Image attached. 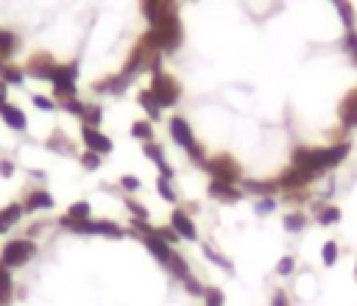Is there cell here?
Masks as SVG:
<instances>
[{
  "label": "cell",
  "instance_id": "cell-22",
  "mask_svg": "<svg viewBox=\"0 0 357 306\" xmlns=\"http://www.w3.org/2000/svg\"><path fill=\"white\" fill-rule=\"evenodd\" d=\"M0 306H6V303H3V300H0Z\"/></svg>",
  "mask_w": 357,
  "mask_h": 306
},
{
  "label": "cell",
  "instance_id": "cell-19",
  "mask_svg": "<svg viewBox=\"0 0 357 306\" xmlns=\"http://www.w3.org/2000/svg\"><path fill=\"white\" fill-rule=\"evenodd\" d=\"M6 281H11V270H8L6 261L0 259V284H6Z\"/></svg>",
  "mask_w": 357,
  "mask_h": 306
},
{
  "label": "cell",
  "instance_id": "cell-20",
  "mask_svg": "<svg viewBox=\"0 0 357 306\" xmlns=\"http://www.w3.org/2000/svg\"><path fill=\"white\" fill-rule=\"evenodd\" d=\"M6 95H8V83H6V81H0V106L6 103Z\"/></svg>",
  "mask_w": 357,
  "mask_h": 306
},
{
  "label": "cell",
  "instance_id": "cell-10",
  "mask_svg": "<svg viewBox=\"0 0 357 306\" xmlns=\"http://www.w3.org/2000/svg\"><path fill=\"white\" fill-rule=\"evenodd\" d=\"M173 225H176V231H181L184 236H192L195 234V225H192V220L178 209V211H173Z\"/></svg>",
  "mask_w": 357,
  "mask_h": 306
},
{
  "label": "cell",
  "instance_id": "cell-8",
  "mask_svg": "<svg viewBox=\"0 0 357 306\" xmlns=\"http://www.w3.org/2000/svg\"><path fill=\"white\" fill-rule=\"evenodd\" d=\"M50 206H53V198H50V192H45V189H33V192L25 198V203H22V209H25V211L50 209Z\"/></svg>",
  "mask_w": 357,
  "mask_h": 306
},
{
  "label": "cell",
  "instance_id": "cell-9",
  "mask_svg": "<svg viewBox=\"0 0 357 306\" xmlns=\"http://www.w3.org/2000/svg\"><path fill=\"white\" fill-rule=\"evenodd\" d=\"M340 117H343V122H346L349 128L357 125V92H351V95L340 103Z\"/></svg>",
  "mask_w": 357,
  "mask_h": 306
},
{
  "label": "cell",
  "instance_id": "cell-15",
  "mask_svg": "<svg viewBox=\"0 0 357 306\" xmlns=\"http://www.w3.org/2000/svg\"><path fill=\"white\" fill-rule=\"evenodd\" d=\"M33 106L42 108V111H50V108H56V100H50L45 95H33Z\"/></svg>",
  "mask_w": 357,
  "mask_h": 306
},
{
  "label": "cell",
  "instance_id": "cell-14",
  "mask_svg": "<svg viewBox=\"0 0 357 306\" xmlns=\"http://www.w3.org/2000/svg\"><path fill=\"white\" fill-rule=\"evenodd\" d=\"M47 147H50V150H59V153H70V150H73V145L64 139V134H53V136L47 139Z\"/></svg>",
  "mask_w": 357,
  "mask_h": 306
},
{
  "label": "cell",
  "instance_id": "cell-7",
  "mask_svg": "<svg viewBox=\"0 0 357 306\" xmlns=\"http://www.w3.org/2000/svg\"><path fill=\"white\" fill-rule=\"evenodd\" d=\"M17 47H20V36H17L11 28H3V25H0V58H3V61L11 58V56L17 53Z\"/></svg>",
  "mask_w": 357,
  "mask_h": 306
},
{
  "label": "cell",
  "instance_id": "cell-16",
  "mask_svg": "<svg viewBox=\"0 0 357 306\" xmlns=\"http://www.w3.org/2000/svg\"><path fill=\"white\" fill-rule=\"evenodd\" d=\"M81 164H84L86 170H95V167L100 164V156H98V153H92V150H86V153L81 156Z\"/></svg>",
  "mask_w": 357,
  "mask_h": 306
},
{
  "label": "cell",
  "instance_id": "cell-21",
  "mask_svg": "<svg viewBox=\"0 0 357 306\" xmlns=\"http://www.w3.org/2000/svg\"><path fill=\"white\" fill-rule=\"evenodd\" d=\"M3 64H6V61H3V58H0V67H3Z\"/></svg>",
  "mask_w": 357,
  "mask_h": 306
},
{
  "label": "cell",
  "instance_id": "cell-5",
  "mask_svg": "<svg viewBox=\"0 0 357 306\" xmlns=\"http://www.w3.org/2000/svg\"><path fill=\"white\" fill-rule=\"evenodd\" d=\"M0 117H3V122H6L8 128H14V131H25V125H28V120H25L22 108L8 106V103H3V106H0Z\"/></svg>",
  "mask_w": 357,
  "mask_h": 306
},
{
  "label": "cell",
  "instance_id": "cell-2",
  "mask_svg": "<svg viewBox=\"0 0 357 306\" xmlns=\"http://www.w3.org/2000/svg\"><path fill=\"white\" fill-rule=\"evenodd\" d=\"M176 95H178L176 81H173L170 75H165V72H156V75H153V86H151L153 103H156L159 108H165V106H170V103L176 100Z\"/></svg>",
  "mask_w": 357,
  "mask_h": 306
},
{
  "label": "cell",
  "instance_id": "cell-6",
  "mask_svg": "<svg viewBox=\"0 0 357 306\" xmlns=\"http://www.w3.org/2000/svg\"><path fill=\"white\" fill-rule=\"evenodd\" d=\"M22 203H11V206H3L0 209V234H6L8 228H14L17 223H20V217H22Z\"/></svg>",
  "mask_w": 357,
  "mask_h": 306
},
{
  "label": "cell",
  "instance_id": "cell-4",
  "mask_svg": "<svg viewBox=\"0 0 357 306\" xmlns=\"http://www.w3.org/2000/svg\"><path fill=\"white\" fill-rule=\"evenodd\" d=\"M53 56L50 53H33L25 64V72L33 75V78H50V70H53Z\"/></svg>",
  "mask_w": 357,
  "mask_h": 306
},
{
  "label": "cell",
  "instance_id": "cell-13",
  "mask_svg": "<svg viewBox=\"0 0 357 306\" xmlns=\"http://www.w3.org/2000/svg\"><path fill=\"white\" fill-rule=\"evenodd\" d=\"M131 134H134L137 139H142V142H151V136H153L151 122H145V120H137V122L131 125Z\"/></svg>",
  "mask_w": 357,
  "mask_h": 306
},
{
  "label": "cell",
  "instance_id": "cell-17",
  "mask_svg": "<svg viewBox=\"0 0 357 306\" xmlns=\"http://www.w3.org/2000/svg\"><path fill=\"white\" fill-rule=\"evenodd\" d=\"M0 175L3 178H11L14 175V164L11 161H0Z\"/></svg>",
  "mask_w": 357,
  "mask_h": 306
},
{
  "label": "cell",
  "instance_id": "cell-3",
  "mask_svg": "<svg viewBox=\"0 0 357 306\" xmlns=\"http://www.w3.org/2000/svg\"><path fill=\"white\" fill-rule=\"evenodd\" d=\"M81 136H84L86 150H92V153H98V156H103V153H109V150H112V139H109L103 131L92 128V125H84Z\"/></svg>",
  "mask_w": 357,
  "mask_h": 306
},
{
  "label": "cell",
  "instance_id": "cell-18",
  "mask_svg": "<svg viewBox=\"0 0 357 306\" xmlns=\"http://www.w3.org/2000/svg\"><path fill=\"white\" fill-rule=\"evenodd\" d=\"M287 270H293V259H290V256H284V259L279 261V273L287 275Z\"/></svg>",
  "mask_w": 357,
  "mask_h": 306
},
{
  "label": "cell",
  "instance_id": "cell-12",
  "mask_svg": "<svg viewBox=\"0 0 357 306\" xmlns=\"http://www.w3.org/2000/svg\"><path fill=\"white\" fill-rule=\"evenodd\" d=\"M64 111H70V114H75V117H81L84 120V111H86V103H81L78 97H67V100H61L59 103Z\"/></svg>",
  "mask_w": 357,
  "mask_h": 306
},
{
  "label": "cell",
  "instance_id": "cell-11",
  "mask_svg": "<svg viewBox=\"0 0 357 306\" xmlns=\"http://www.w3.org/2000/svg\"><path fill=\"white\" fill-rule=\"evenodd\" d=\"M0 81H6V83H22V70L14 67V64H3L0 67Z\"/></svg>",
  "mask_w": 357,
  "mask_h": 306
},
{
  "label": "cell",
  "instance_id": "cell-1",
  "mask_svg": "<svg viewBox=\"0 0 357 306\" xmlns=\"http://www.w3.org/2000/svg\"><path fill=\"white\" fill-rule=\"evenodd\" d=\"M33 253H36V245H33L28 236H22V239H11V242H6L0 259H3L6 267L11 270V267H22V264H28V261L33 259Z\"/></svg>",
  "mask_w": 357,
  "mask_h": 306
}]
</instances>
